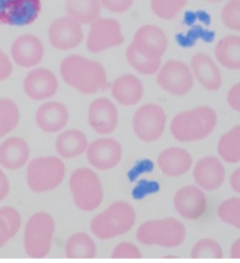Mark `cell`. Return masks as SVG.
Listing matches in <instances>:
<instances>
[{"label": "cell", "instance_id": "cell-1", "mask_svg": "<svg viewBox=\"0 0 240 263\" xmlns=\"http://www.w3.org/2000/svg\"><path fill=\"white\" fill-rule=\"evenodd\" d=\"M59 73L65 83L84 95L97 94L108 86L104 65L79 54L65 58L59 65Z\"/></svg>", "mask_w": 240, "mask_h": 263}, {"label": "cell", "instance_id": "cell-2", "mask_svg": "<svg viewBox=\"0 0 240 263\" xmlns=\"http://www.w3.org/2000/svg\"><path fill=\"white\" fill-rule=\"evenodd\" d=\"M217 125V114L210 106L202 105L174 116L170 134L179 142H197L209 137Z\"/></svg>", "mask_w": 240, "mask_h": 263}, {"label": "cell", "instance_id": "cell-3", "mask_svg": "<svg viewBox=\"0 0 240 263\" xmlns=\"http://www.w3.org/2000/svg\"><path fill=\"white\" fill-rule=\"evenodd\" d=\"M136 221L134 206L126 201H115L92 219L91 232L98 239H112L132 231Z\"/></svg>", "mask_w": 240, "mask_h": 263}, {"label": "cell", "instance_id": "cell-4", "mask_svg": "<svg viewBox=\"0 0 240 263\" xmlns=\"http://www.w3.org/2000/svg\"><path fill=\"white\" fill-rule=\"evenodd\" d=\"M136 238L145 246L177 248L187 238V228L173 217L153 219L138 227Z\"/></svg>", "mask_w": 240, "mask_h": 263}, {"label": "cell", "instance_id": "cell-5", "mask_svg": "<svg viewBox=\"0 0 240 263\" xmlns=\"http://www.w3.org/2000/svg\"><path fill=\"white\" fill-rule=\"evenodd\" d=\"M66 176V166L61 157L45 156L32 159L27 166L26 181L35 193L55 190Z\"/></svg>", "mask_w": 240, "mask_h": 263}, {"label": "cell", "instance_id": "cell-6", "mask_svg": "<svg viewBox=\"0 0 240 263\" xmlns=\"http://www.w3.org/2000/svg\"><path fill=\"white\" fill-rule=\"evenodd\" d=\"M69 189L74 205L82 212H94L104 201V187L98 174L89 167L74 170L69 178Z\"/></svg>", "mask_w": 240, "mask_h": 263}, {"label": "cell", "instance_id": "cell-7", "mask_svg": "<svg viewBox=\"0 0 240 263\" xmlns=\"http://www.w3.org/2000/svg\"><path fill=\"white\" fill-rule=\"evenodd\" d=\"M54 234L55 221L49 213L38 212L32 215L24 228L23 244L26 255L32 259L46 258L51 251Z\"/></svg>", "mask_w": 240, "mask_h": 263}, {"label": "cell", "instance_id": "cell-8", "mask_svg": "<svg viewBox=\"0 0 240 263\" xmlns=\"http://www.w3.org/2000/svg\"><path fill=\"white\" fill-rule=\"evenodd\" d=\"M133 130L143 142L157 141L165 133L167 115L165 109L156 103L141 105L133 116Z\"/></svg>", "mask_w": 240, "mask_h": 263}, {"label": "cell", "instance_id": "cell-9", "mask_svg": "<svg viewBox=\"0 0 240 263\" xmlns=\"http://www.w3.org/2000/svg\"><path fill=\"white\" fill-rule=\"evenodd\" d=\"M156 83L164 92L183 97L193 90L195 79L190 65L180 60H169L162 63L156 72Z\"/></svg>", "mask_w": 240, "mask_h": 263}, {"label": "cell", "instance_id": "cell-10", "mask_svg": "<svg viewBox=\"0 0 240 263\" xmlns=\"http://www.w3.org/2000/svg\"><path fill=\"white\" fill-rule=\"evenodd\" d=\"M125 41L119 22L111 17H98L90 24L85 45L93 54L122 46Z\"/></svg>", "mask_w": 240, "mask_h": 263}, {"label": "cell", "instance_id": "cell-11", "mask_svg": "<svg viewBox=\"0 0 240 263\" xmlns=\"http://www.w3.org/2000/svg\"><path fill=\"white\" fill-rule=\"evenodd\" d=\"M85 155L93 168L102 172L110 171L121 163L123 147L112 137H102L90 142Z\"/></svg>", "mask_w": 240, "mask_h": 263}, {"label": "cell", "instance_id": "cell-12", "mask_svg": "<svg viewBox=\"0 0 240 263\" xmlns=\"http://www.w3.org/2000/svg\"><path fill=\"white\" fill-rule=\"evenodd\" d=\"M42 9L41 0H0V24L22 27L36 22Z\"/></svg>", "mask_w": 240, "mask_h": 263}, {"label": "cell", "instance_id": "cell-13", "mask_svg": "<svg viewBox=\"0 0 240 263\" xmlns=\"http://www.w3.org/2000/svg\"><path fill=\"white\" fill-rule=\"evenodd\" d=\"M168 45L166 32L153 24H146L139 27L129 43V46L143 55L159 61L165 55Z\"/></svg>", "mask_w": 240, "mask_h": 263}, {"label": "cell", "instance_id": "cell-14", "mask_svg": "<svg viewBox=\"0 0 240 263\" xmlns=\"http://www.w3.org/2000/svg\"><path fill=\"white\" fill-rule=\"evenodd\" d=\"M48 36L53 48L61 51H70L83 42L84 31L81 23L66 15L52 22Z\"/></svg>", "mask_w": 240, "mask_h": 263}, {"label": "cell", "instance_id": "cell-15", "mask_svg": "<svg viewBox=\"0 0 240 263\" xmlns=\"http://www.w3.org/2000/svg\"><path fill=\"white\" fill-rule=\"evenodd\" d=\"M173 207L181 218L193 221L198 220L206 214L208 201L204 190L196 184H190L174 193Z\"/></svg>", "mask_w": 240, "mask_h": 263}, {"label": "cell", "instance_id": "cell-16", "mask_svg": "<svg viewBox=\"0 0 240 263\" xmlns=\"http://www.w3.org/2000/svg\"><path fill=\"white\" fill-rule=\"evenodd\" d=\"M226 178V171L222 160L214 156H206L195 163L193 179L195 184L205 192L219 190Z\"/></svg>", "mask_w": 240, "mask_h": 263}, {"label": "cell", "instance_id": "cell-17", "mask_svg": "<svg viewBox=\"0 0 240 263\" xmlns=\"http://www.w3.org/2000/svg\"><path fill=\"white\" fill-rule=\"evenodd\" d=\"M87 122L101 135H110L118 125V111L115 104L107 97H98L89 106Z\"/></svg>", "mask_w": 240, "mask_h": 263}, {"label": "cell", "instance_id": "cell-18", "mask_svg": "<svg viewBox=\"0 0 240 263\" xmlns=\"http://www.w3.org/2000/svg\"><path fill=\"white\" fill-rule=\"evenodd\" d=\"M58 79L52 70L42 67H35L24 79V92L32 101H47L58 91Z\"/></svg>", "mask_w": 240, "mask_h": 263}, {"label": "cell", "instance_id": "cell-19", "mask_svg": "<svg viewBox=\"0 0 240 263\" xmlns=\"http://www.w3.org/2000/svg\"><path fill=\"white\" fill-rule=\"evenodd\" d=\"M190 68L194 79L197 81L205 90L215 92L219 91L223 83L222 72L209 54L198 52L191 59Z\"/></svg>", "mask_w": 240, "mask_h": 263}, {"label": "cell", "instance_id": "cell-20", "mask_svg": "<svg viewBox=\"0 0 240 263\" xmlns=\"http://www.w3.org/2000/svg\"><path fill=\"white\" fill-rule=\"evenodd\" d=\"M11 57L22 68H35L45 57V46L40 38L35 35H22L13 41Z\"/></svg>", "mask_w": 240, "mask_h": 263}, {"label": "cell", "instance_id": "cell-21", "mask_svg": "<svg viewBox=\"0 0 240 263\" xmlns=\"http://www.w3.org/2000/svg\"><path fill=\"white\" fill-rule=\"evenodd\" d=\"M35 120L37 126L45 133H59L68 124V108L61 102H46L38 108Z\"/></svg>", "mask_w": 240, "mask_h": 263}, {"label": "cell", "instance_id": "cell-22", "mask_svg": "<svg viewBox=\"0 0 240 263\" xmlns=\"http://www.w3.org/2000/svg\"><path fill=\"white\" fill-rule=\"evenodd\" d=\"M159 171L167 177L177 178L188 174L193 167V157L184 148L169 147L159 152L156 160Z\"/></svg>", "mask_w": 240, "mask_h": 263}, {"label": "cell", "instance_id": "cell-23", "mask_svg": "<svg viewBox=\"0 0 240 263\" xmlns=\"http://www.w3.org/2000/svg\"><path fill=\"white\" fill-rule=\"evenodd\" d=\"M110 91L113 100L121 106L133 107L141 102L145 95V85L134 73L118 76L111 83Z\"/></svg>", "mask_w": 240, "mask_h": 263}, {"label": "cell", "instance_id": "cell-24", "mask_svg": "<svg viewBox=\"0 0 240 263\" xmlns=\"http://www.w3.org/2000/svg\"><path fill=\"white\" fill-rule=\"evenodd\" d=\"M30 158L28 142L22 137H9L0 144V165L15 171L25 166Z\"/></svg>", "mask_w": 240, "mask_h": 263}, {"label": "cell", "instance_id": "cell-25", "mask_svg": "<svg viewBox=\"0 0 240 263\" xmlns=\"http://www.w3.org/2000/svg\"><path fill=\"white\" fill-rule=\"evenodd\" d=\"M89 140L82 130L70 128L62 130L55 141V148L62 159H75L84 155Z\"/></svg>", "mask_w": 240, "mask_h": 263}, {"label": "cell", "instance_id": "cell-26", "mask_svg": "<svg viewBox=\"0 0 240 263\" xmlns=\"http://www.w3.org/2000/svg\"><path fill=\"white\" fill-rule=\"evenodd\" d=\"M217 64L228 70H240V36L228 35L221 38L214 47Z\"/></svg>", "mask_w": 240, "mask_h": 263}, {"label": "cell", "instance_id": "cell-27", "mask_svg": "<svg viewBox=\"0 0 240 263\" xmlns=\"http://www.w3.org/2000/svg\"><path fill=\"white\" fill-rule=\"evenodd\" d=\"M65 255L68 259H94L97 256V245L87 233H73L65 245Z\"/></svg>", "mask_w": 240, "mask_h": 263}, {"label": "cell", "instance_id": "cell-28", "mask_svg": "<svg viewBox=\"0 0 240 263\" xmlns=\"http://www.w3.org/2000/svg\"><path fill=\"white\" fill-rule=\"evenodd\" d=\"M101 0H66V14L79 23L91 24L93 21L101 16Z\"/></svg>", "mask_w": 240, "mask_h": 263}, {"label": "cell", "instance_id": "cell-29", "mask_svg": "<svg viewBox=\"0 0 240 263\" xmlns=\"http://www.w3.org/2000/svg\"><path fill=\"white\" fill-rule=\"evenodd\" d=\"M217 155L226 163L240 162V125L232 127L224 133L217 141Z\"/></svg>", "mask_w": 240, "mask_h": 263}, {"label": "cell", "instance_id": "cell-30", "mask_svg": "<svg viewBox=\"0 0 240 263\" xmlns=\"http://www.w3.org/2000/svg\"><path fill=\"white\" fill-rule=\"evenodd\" d=\"M21 226L22 217L16 208L12 206L0 208V248L18 233Z\"/></svg>", "mask_w": 240, "mask_h": 263}, {"label": "cell", "instance_id": "cell-31", "mask_svg": "<svg viewBox=\"0 0 240 263\" xmlns=\"http://www.w3.org/2000/svg\"><path fill=\"white\" fill-rule=\"evenodd\" d=\"M21 120V111L16 103L10 98H0V138L14 130Z\"/></svg>", "mask_w": 240, "mask_h": 263}, {"label": "cell", "instance_id": "cell-32", "mask_svg": "<svg viewBox=\"0 0 240 263\" xmlns=\"http://www.w3.org/2000/svg\"><path fill=\"white\" fill-rule=\"evenodd\" d=\"M126 60L137 72L144 76L156 74L162 65V61L149 59L129 45L126 50Z\"/></svg>", "mask_w": 240, "mask_h": 263}, {"label": "cell", "instance_id": "cell-33", "mask_svg": "<svg viewBox=\"0 0 240 263\" xmlns=\"http://www.w3.org/2000/svg\"><path fill=\"white\" fill-rule=\"evenodd\" d=\"M189 0H151V11L163 21L176 18L188 5Z\"/></svg>", "mask_w": 240, "mask_h": 263}, {"label": "cell", "instance_id": "cell-34", "mask_svg": "<svg viewBox=\"0 0 240 263\" xmlns=\"http://www.w3.org/2000/svg\"><path fill=\"white\" fill-rule=\"evenodd\" d=\"M190 256L192 259H223L224 251L219 242L207 237L193 245Z\"/></svg>", "mask_w": 240, "mask_h": 263}, {"label": "cell", "instance_id": "cell-35", "mask_svg": "<svg viewBox=\"0 0 240 263\" xmlns=\"http://www.w3.org/2000/svg\"><path fill=\"white\" fill-rule=\"evenodd\" d=\"M220 220L227 226L240 230V197H228L220 203L216 211Z\"/></svg>", "mask_w": 240, "mask_h": 263}, {"label": "cell", "instance_id": "cell-36", "mask_svg": "<svg viewBox=\"0 0 240 263\" xmlns=\"http://www.w3.org/2000/svg\"><path fill=\"white\" fill-rule=\"evenodd\" d=\"M221 21L226 28L240 32V0H228L221 11Z\"/></svg>", "mask_w": 240, "mask_h": 263}, {"label": "cell", "instance_id": "cell-37", "mask_svg": "<svg viewBox=\"0 0 240 263\" xmlns=\"http://www.w3.org/2000/svg\"><path fill=\"white\" fill-rule=\"evenodd\" d=\"M111 258L113 259H141L143 253L140 248L130 242H122L112 249Z\"/></svg>", "mask_w": 240, "mask_h": 263}, {"label": "cell", "instance_id": "cell-38", "mask_svg": "<svg viewBox=\"0 0 240 263\" xmlns=\"http://www.w3.org/2000/svg\"><path fill=\"white\" fill-rule=\"evenodd\" d=\"M135 0H101L102 7L109 12L121 14L133 7Z\"/></svg>", "mask_w": 240, "mask_h": 263}, {"label": "cell", "instance_id": "cell-39", "mask_svg": "<svg viewBox=\"0 0 240 263\" xmlns=\"http://www.w3.org/2000/svg\"><path fill=\"white\" fill-rule=\"evenodd\" d=\"M226 101L233 110L240 115V82L235 83L227 92Z\"/></svg>", "mask_w": 240, "mask_h": 263}, {"label": "cell", "instance_id": "cell-40", "mask_svg": "<svg viewBox=\"0 0 240 263\" xmlns=\"http://www.w3.org/2000/svg\"><path fill=\"white\" fill-rule=\"evenodd\" d=\"M13 72V64L10 58L0 49V81L9 79Z\"/></svg>", "mask_w": 240, "mask_h": 263}, {"label": "cell", "instance_id": "cell-41", "mask_svg": "<svg viewBox=\"0 0 240 263\" xmlns=\"http://www.w3.org/2000/svg\"><path fill=\"white\" fill-rule=\"evenodd\" d=\"M10 193V181L5 172L0 168V202L4 201Z\"/></svg>", "mask_w": 240, "mask_h": 263}, {"label": "cell", "instance_id": "cell-42", "mask_svg": "<svg viewBox=\"0 0 240 263\" xmlns=\"http://www.w3.org/2000/svg\"><path fill=\"white\" fill-rule=\"evenodd\" d=\"M230 184L234 192L240 194V166L232 173L230 177Z\"/></svg>", "mask_w": 240, "mask_h": 263}, {"label": "cell", "instance_id": "cell-43", "mask_svg": "<svg viewBox=\"0 0 240 263\" xmlns=\"http://www.w3.org/2000/svg\"><path fill=\"white\" fill-rule=\"evenodd\" d=\"M231 258L240 259V237H238L231 246Z\"/></svg>", "mask_w": 240, "mask_h": 263}, {"label": "cell", "instance_id": "cell-44", "mask_svg": "<svg viewBox=\"0 0 240 263\" xmlns=\"http://www.w3.org/2000/svg\"><path fill=\"white\" fill-rule=\"evenodd\" d=\"M205 3H208V4H217V3H221L223 0H203Z\"/></svg>", "mask_w": 240, "mask_h": 263}]
</instances>
